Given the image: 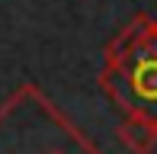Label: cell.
Returning <instances> with one entry per match:
<instances>
[{"label":"cell","instance_id":"2","mask_svg":"<svg viewBox=\"0 0 157 154\" xmlns=\"http://www.w3.org/2000/svg\"><path fill=\"white\" fill-rule=\"evenodd\" d=\"M119 141L132 154H151L157 148V113L132 106L119 125Z\"/></svg>","mask_w":157,"mask_h":154},{"label":"cell","instance_id":"4","mask_svg":"<svg viewBox=\"0 0 157 154\" xmlns=\"http://www.w3.org/2000/svg\"><path fill=\"white\" fill-rule=\"evenodd\" d=\"M132 93L141 103H157V52L141 55L132 67Z\"/></svg>","mask_w":157,"mask_h":154},{"label":"cell","instance_id":"1","mask_svg":"<svg viewBox=\"0 0 157 154\" xmlns=\"http://www.w3.org/2000/svg\"><path fill=\"white\" fill-rule=\"evenodd\" d=\"M157 52V32H154V19L138 13L132 16V23L119 29V36L106 45V58L109 61H138L141 55Z\"/></svg>","mask_w":157,"mask_h":154},{"label":"cell","instance_id":"3","mask_svg":"<svg viewBox=\"0 0 157 154\" xmlns=\"http://www.w3.org/2000/svg\"><path fill=\"white\" fill-rule=\"evenodd\" d=\"M99 87L106 90L116 106H122L125 113L132 109V67L125 61H109L106 58V67L99 71Z\"/></svg>","mask_w":157,"mask_h":154},{"label":"cell","instance_id":"5","mask_svg":"<svg viewBox=\"0 0 157 154\" xmlns=\"http://www.w3.org/2000/svg\"><path fill=\"white\" fill-rule=\"evenodd\" d=\"M48 154H67V151H48Z\"/></svg>","mask_w":157,"mask_h":154},{"label":"cell","instance_id":"6","mask_svg":"<svg viewBox=\"0 0 157 154\" xmlns=\"http://www.w3.org/2000/svg\"><path fill=\"white\" fill-rule=\"evenodd\" d=\"M154 32H157V19H154Z\"/></svg>","mask_w":157,"mask_h":154}]
</instances>
